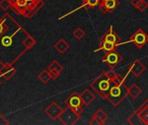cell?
Here are the masks:
<instances>
[{
  "mask_svg": "<svg viewBox=\"0 0 148 125\" xmlns=\"http://www.w3.org/2000/svg\"><path fill=\"white\" fill-rule=\"evenodd\" d=\"M100 1H106V0H100Z\"/></svg>",
  "mask_w": 148,
  "mask_h": 125,
  "instance_id": "cell-32",
  "label": "cell"
},
{
  "mask_svg": "<svg viewBox=\"0 0 148 125\" xmlns=\"http://www.w3.org/2000/svg\"><path fill=\"white\" fill-rule=\"evenodd\" d=\"M3 23H0V33H2L3 31Z\"/></svg>",
  "mask_w": 148,
  "mask_h": 125,
  "instance_id": "cell-29",
  "label": "cell"
},
{
  "mask_svg": "<svg viewBox=\"0 0 148 125\" xmlns=\"http://www.w3.org/2000/svg\"><path fill=\"white\" fill-rule=\"evenodd\" d=\"M79 118H80V115L77 114L76 112H74L72 109H69L68 107H66V109H64L61 116L59 117L61 122L65 125L75 124Z\"/></svg>",
  "mask_w": 148,
  "mask_h": 125,
  "instance_id": "cell-6",
  "label": "cell"
},
{
  "mask_svg": "<svg viewBox=\"0 0 148 125\" xmlns=\"http://www.w3.org/2000/svg\"><path fill=\"white\" fill-rule=\"evenodd\" d=\"M116 44L108 41H100L99 43V46L97 50H94V52L99 51V50H103L105 53L106 52H110V51H114L116 50Z\"/></svg>",
  "mask_w": 148,
  "mask_h": 125,
  "instance_id": "cell-13",
  "label": "cell"
},
{
  "mask_svg": "<svg viewBox=\"0 0 148 125\" xmlns=\"http://www.w3.org/2000/svg\"><path fill=\"white\" fill-rule=\"evenodd\" d=\"M133 43L137 48L141 49L143 48L147 43H148V35L140 28H138L130 37V39L128 41H125L124 43H119L116 44V46H119L122 44H125V43Z\"/></svg>",
  "mask_w": 148,
  "mask_h": 125,
  "instance_id": "cell-3",
  "label": "cell"
},
{
  "mask_svg": "<svg viewBox=\"0 0 148 125\" xmlns=\"http://www.w3.org/2000/svg\"><path fill=\"white\" fill-rule=\"evenodd\" d=\"M47 70L49 71V72L51 76V79L55 80L60 76V73L63 71V66L59 64L58 61L54 60L49 65Z\"/></svg>",
  "mask_w": 148,
  "mask_h": 125,
  "instance_id": "cell-10",
  "label": "cell"
},
{
  "mask_svg": "<svg viewBox=\"0 0 148 125\" xmlns=\"http://www.w3.org/2000/svg\"><path fill=\"white\" fill-rule=\"evenodd\" d=\"M72 34H73L74 37H75L77 40H81L86 36V31L82 28L78 27V28H76L75 30L73 31Z\"/></svg>",
  "mask_w": 148,
  "mask_h": 125,
  "instance_id": "cell-20",
  "label": "cell"
},
{
  "mask_svg": "<svg viewBox=\"0 0 148 125\" xmlns=\"http://www.w3.org/2000/svg\"><path fill=\"white\" fill-rule=\"evenodd\" d=\"M15 72H16L15 69H13L12 66L10 65H5V66H3L1 70H0V74H1V76L4 77L7 80L12 77Z\"/></svg>",
  "mask_w": 148,
  "mask_h": 125,
  "instance_id": "cell-15",
  "label": "cell"
},
{
  "mask_svg": "<svg viewBox=\"0 0 148 125\" xmlns=\"http://www.w3.org/2000/svg\"><path fill=\"white\" fill-rule=\"evenodd\" d=\"M98 6H99V12H102L103 14L107 13L106 8V5H105V4H104V2H103V1H100L99 5Z\"/></svg>",
  "mask_w": 148,
  "mask_h": 125,
  "instance_id": "cell-26",
  "label": "cell"
},
{
  "mask_svg": "<svg viewBox=\"0 0 148 125\" xmlns=\"http://www.w3.org/2000/svg\"><path fill=\"white\" fill-rule=\"evenodd\" d=\"M64 103H65L66 107L72 109L77 114L81 115V114L83 113V105L84 104L82 103L79 94H78L77 92H73L70 96H68L65 99Z\"/></svg>",
  "mask_w": 148,
  "mask_h": 125,
  "instance_id": "cell-4",
  "label": "cell"
},
{
  "mask_svg": "<svg viewBox=\"0 0 148 125\" xmlns=\"http://www.w3.org/2000/svg\"><path fill=\"white\" fill-rule=\"evenodd\" d=\"M89 124H92V125H102L101 122L99 121V119L95 116V115H92L90 122H89Z\"/></svg>",
  "mask_w": 148,
  "mask_h": 125,
  "instance_id": "cell-25",
  "label": "cell"
},
{
  "mask_svg": "<svg viewBox=\"0 0 148 125\" xmlns=\"http://www.w3.org/2000/svg\"><path fill=\"white\" fill-rule=\"evenodd\" d=\"M82 1H83V2H86V1H87V0H82Z\"/></svg>",
  "mask_w": 148,
  "mask_h": 125,
  "instance_id": "cell-31",
  "label": "cell"
},
{
  "mask_svg": "<svg viewBox=\"0 0 148 125\" xmlns=\"http://www.w3.org/2000/svg\"><path fill=\"white\" fill-rule=\"evenodd\" d=\"M93 115H95V116L99 119V121L101 122L102 125H104V124L106 122L107 119H108V115H107L102 109H99L93 114Z\"/></svg>",
  "mask_w": 148,
  "mask_h": 125,
  "instance_id": "cell-18",
  "label": "cell"
},
{
  "mask_svg": "<svg viewBox=\"0 0 148 125\" xmlns=\"http://www.w3.org/2000/svg\"><path fill=\"white\" fill-rule=\"evenodd\" d=\"M133 115L138 116V119H139L140 122L148 125V105H143Z\"/></svg>",
  "mask_w": 148,
  "mask_h": 125,
  "instance_id": "cell-12",
  "label": "cell"
},
{
  "mask_svg": "<svg viewBox=\"0 0 148 125\" xmlns=\"http://www.w3.org/2000/svg\"><path fill=\"white\" fill-rule=\"evenodd\" d=\"M128 95V87L125 83L121 84H113L110 90L108 101L114 106L117 107L119 105Z\"/></svg>",
  "mask_w": 148,
  "mask_h": 125,
  "instance_id": "cell-2",
  "label": "cell"
},
{
  "mask_svg": "<svg viewBox=\"0 0 148 125\" xmlns=\"http://www.w3.org/2000/svg\"><path fill=\"white\" fill-rule=\"evenodd\" d=\"M23 44L25 46V48L31 49V48H32V47L36 44V40H35L32 37L28 36V37L23 41Z\"/></svg>",
  "mask_w": 148,
  "mask_h": 125,
  "instance_id": "cell-21",
  "label": "cell"
},
{
  "mask_svg": "<svg viewBox=\"0 0 148 125\" xmlns=\"http://www.w3.org/2000/svg\"><path fill=\"white\" fill-rule=\"evenodd\" d=\"M1 43H2L3 46H5V47H9V46H11V45L12 44V37H10V36H5V37H4L2 38Z\"/></svg>",
  "mask_w": 148,
  "mask_h": 125,
  "instance_id": "cell-23",
  "label": "cell"
},
{
  "mask_svg": "<svg viewBox=\"0 0 148 125\" xmlns=\"http://www.w3.org/2000/svg\"><path fill=\"white\" fill-rule=\"evenodd\" d=\"M146 68L145 66L143 65V62L140 60H135L132 64L129 66L128 68V72L132 73L136 78L140 77V75H142L145 71Z\"/></svg>",
  "mask_w": 148,
  "mask_h": 125,
  "instance_id": "cell-8",
  "label": "cell"
},
{
  "mask_svg": "<svg viewBox=\"0 0 148 125\" xmlns=\"http://www.w3.org/2000/svg\"><path fill=\"white\" fill-rule=\"evenodd\" d=\"M141 1H142V0H131L130 4H131V5H132L134 8H136V9H137V7H138V5L141 3Z\"/></svg>",
  "mask_w": 148,
  "mask_h": 125,
  "instance_id": "cell-28",
  "label": "cell"
},
{
  "mask_svg": "<svg viewBox=\"0 0 148 125\" xmlns=\"http://www.w3.org/2000/svg\"><path fill=\"white\" fill-rule=\"evenodd\" d=\"M141 93L142 90L137 84H132L131 86L128 87V96H130L132 99H137Z\"/></svg>",
  "mask_w": 148,
  "mask_h": 125,
  "instance_id": "cell-16",
  "label": "cell"
},
{
  "mask_svg": "<svg viewBox=\"0 0 148 125\" xmlns=\"http://www.w3.org/2000/svg\"><path fill=\"white\" fill-rule=\"evenodd\" d=\"M11 2H12V3H15V0H11Z\"/></svg>",
  "mask_w": 148,
  "mask_h": 125,
  "instance_id": "cell-30",
  "label": "cell"
},
{
  "mask_svg": "<svg viewBox=\"0 0 148 125\" xmlns=\"http://www.w3.org/2000/svg\"><path fill=\"white\" fill-rule=\"evenodd\" d=\"M147 8H148V3L145 1V0H142L141 3L137 7V10H138L140 12H144Z\"/></svg>",
  "mask_w": 148,
  "mask_h": 125,
  "instance_id": "cell-24",
  "label": "cell"
},
{
  "mask_svg": "<svg viewBox=\"0 0 148 125\" xmlns=\"http://www.w3.org/2000/svg\"><path fill=\"white\" fill-rule=\"evenodd\" d=\"M26 2H27V0H15L16 6H18V7H25Z\"/></svg>",
  "mask_w": 148,
  "mask_h": 125,
  "instance_id": "cell-27",
  "label": "cell"
},
{
  "mask_svg": "<svg viewBox=\"0 0 148 125\" xmlns=\"http://www.w3.org/2000/svg\"><path fill=\"white\" fill-rule=\"evenodd\" d=\"M112 85L113 83L108 74V71L102 72L90 84L92 90L104 100H108L110 90Z\"/></svg>",
  "mask_w": 148,
  "mask_h": 125,
  "instance_id": "cell-1",
  "label": "cell"
},
{
  "mask_svg": "<svg viewBox=\"0 0 148 125\" xmlns=\"http://www.w3.org/2000/svg\"><path fill=\"white\" fill-rule=\"evenodd\" d=\"M69 47H70V45H69L68 42H67L65 39H64V38L59 39V40L54 44L55 50H56L58 52H59L60 54H64V52H66V50L69 49Z\"/></svg>",
  "mask_w": 148,
  "mask_h": 125,
  "instance_id": "cell-14",
  "label": "cell"
},
{
  "mask_svg": "<svg viewBox=\"0 0 148 125\" xmlns=\"http://www.w3.org/2000/svg\"><path fill=\"white\" fill-rule=\"evenodd\" d=\"M120 40H121V37L115 32L112 26H110L108 31H106V33H104V35L100 37V41H108L115 44L120 43Z\"/></svg>",
  "mask_w": 148,
  "mask_h": 125,
  "instance_id": "cell-9",
  "label": "cell"
},
{
  "mask_svg": "<svg viewBox=\"0 0 148 125\" xmlns=\"http://www.w3.org/2000/svg\"><path fill=\"white\" fill-rule=\"evenodd\" d=\"M80 97H81V100H82V103L85 106H89L96 98L95 95L93 94V92L89 90V89H85L83 90L80 94H79Z\"/></svg>",
  "mask_w": 148,
  "mask_h": 125,
  "instance_id": "cell-11",
  "label": "cell"
},
{
  "mask_svg": "<svg viewBox=\"0 0 148 125\" xmlns=\"http://www.w3.org/2000/svg\"><path fill=\"white\" fill-rule=\"evenodd\" d=\"M64 109L55 102H52L51 103H50L47 108L45 109V114L51 119V120H57L59 119V117L61 116L62 113H63Z\"/></svg>",
  "mask_w": 148,
  "mask_h": 125,
  "instance_id": "cell-7",
  "label": "cell"
},
{
  "mask_svg": "<svg viewBox=\"0 0 148 125\" xmlns=\"http://www.w3.org/2000/svg\"><path fill=\"white\" fill-rule=\"evenodd\" d=\"M38 78L44 84H46L51 79V74H50V72H49L48 70H44V71H42L38 74Z\"/></svg>",
  "mask_w": 148,
  "mask_h": 125,
  "instance_id": "cell-19",
  "label": "cell"
},
{
  "mask_svg": "<svg viewBox=\"0 0 148 125\" xmlns=\"http://www.w3.org/2000/svg\"><path fill=\"white\" fill-rule=\"evenodd\" d=\"M12 5L11 0H1L0 1V8L3 11H7Z\"/></svg>",
  "mask_w": 148,
  "mask_h": 125,
  "instance_id": "cell-22",
  "label": "cell"
},
{
  "mask_svg": "<svg viewBox=\"0 0 148 125\" xmlns=\"http://www.w3.org/2000/svg\"><path fill=\"white\" fill-rule=\"evenodd\" d=\"M103 2L106 5L107 12L109 13H112L119 5V2L118 0H106V1H103Z\"/></svg>",
  "mask_w": 148,
  "mask_h": 125,
  "instance_id": "cell-17",
  "label": "cell"
},
{
  "mask_svg": "<svg viewBox=\"0 0 148 125\" xmlns=\"http://www.w3.org/2000/svg\"><path fill=\"white\" fill-rule=\"evenodd\" d=\"M122 56L119 53H118L116 50L106 52L104 56L102 57V62L106 64L110 68H115L118 66L122 62Z\"/></svg>",
  "mask_w": 148,
  "mask_h": 125,
  "instance_id": "cell-5",
  "label": "cell"
},
{
  "mask_svg": "<svg viewBox=\"0 0 148 125\" xmlns=\"http://www.w3.org/2000/svg\"><path fill=\"white\" fill-rule=\"evenodd\" d=\"M39 1H42V0H39Z\"/></svg>",
  "mask_w": 148,
  "mask_h": 125,
  "instance_id": "cell-33",
  "label": "cell"
}]
</instances>
